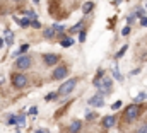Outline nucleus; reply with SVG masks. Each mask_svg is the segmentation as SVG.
<instances>
[{
	"label": "nucleus",
	"mask_w": 147,
	"mask_h": 133,
	"mask_svg": "<svg viewBox=\"0 0 147 133\" xmlns=\"http://www.w3.org/2000/svg\"><path fill=\"white\" fill-rule=\"evenodd\" d=\"M7 123H9V125H10V126H14V125H17V116H10V118H9V121H7Z\"/></svg>",
	"instance_id": "4be33fe9"
},
{
	"label": "nucleus",
	"mask_w": 147,
	"mask_h": 133,
	"mask_svg": "<svg viewBox=\"0 0 147 133\" xmlns=\"http://www.w3.org/2000/svg\"><path fill=\"white\" fill-rule=\"evenodd\" d=\"M134 19H135V14H130V15L127 17V22H128V24H132V22H134Z\"/></svg>",
	"instance_id": "a878e982"
},
{
	"label": "nucleus",
	"mask_w": 147,
	"mask_h": 133,
	"mask_svg": "<svg viewBox=\"0 0 147 133\" xmlns=\"http://www.w3.org/2000/svg\"><path fill=\"white\" fill-rule=\"evenodd\" d=\"M79 29L82 31V22H77V24L74 26L72 29H70V33H79Z\"/></svg>",
	"instance_id": "6ab92c4d"
},
{
	"label": "nucleus",
	"mask_w": 147,
	"mask_h": 133,
	"mask_svg": "<svg viewBox=\"0 0 147 133\" xmlns=\"http://www.w3.org/2000/svg\"><path fill=\"white\" fill-rule=\"evenodd\" d=\"M115 121H116L115 116H105L103 118V126L105 128H111V126H115Z\"/></svg>",
	"instance_id": "6e6552de"
},
{
	"label": "nucleus",
	"mask_w": 147,
	"mask_h": 133,
	"mask_svg": "<svg viewBox=\"0 0 147 133\" xmlns=\"http://www.w3.org/2000/svg\"><path fill=\"white\" fill-rule=\"evenodd\" d=\"M80 126H82V123H80L79 120L72 121V125H70V133H77L79 130H80Z\"/></svg>",
	"instance_id": "1a4fd4ad"
},
{
	"label": "nucleus",
	"mask_w": 147,
	"mask_h": 133,
	"mask_svg": "<svg viewBox=\"0 0 147 133\" xmlns=\"http://www.w3.org/2000/svg\"><path fill=\"white\" fill-rule=\"evenodd\" d=\"M29 66H31V58H29L28 55H22V56H19V58L16 60V68L26 70V68H29Z\"/></svg>",
	"instance_id": "20e7f679"
},
{
	"label": "nucleus",
	"mask_w": 147,
	"mask_h": 133,
	"mask_svg": "<svg viewBox=\"0 0 147 133\" xmlns=\"http://www.w3.org/2000/svg\"><path fill=\"white\" fill-rule=\"evenodd\" d=\"M43 36H45V38H48V39H50V38H53V36H55V28H48V29H45Z\"/></svg>",
	"instance_id": "f8f14e48"
},
{
	"label": "nucleus",
	"mask_w": 147,
	"mask_h": 133,
	"mask_svg": "<svg viewBox=\"0 0 147 133\" xmlns=\"http://www.w3.org/2000/svg\"><path fill=\"white\" fill-rule=\"evenodd\" d=\"M92 7H94V2H86V3L82 5V12H84V14H89V12L92 10Z\"/></svg>",
	"instance_id": "9d476101"
},
{
	"label": "nucleus",
	"mask_w": 147,
	"mask_h": 133,
	"mask_svg": "<svg viewBox=\"0 0 147 133\" xmlns=\"http://www.w3.org/2000/svg\"><path fill=\"white\" fill-rule=\"evenodd\" d=\"M118 2H121V0H115V3H118Z\"/></svg>",
	"instance_id": "72a5a7b5"
},
{
	"label": "nucleus",
	"mask_w": 147,
	"mask_h": 133,
	"mask_svg": "<svg viewBox=\"0 0 147 133\" xmlns=\"http://www.w3.org/2000/svg\"><path fill=\"white\" fill-rule=\"evenodd\" d=\"M144 99H147V94L146 92H140V94L135 97V102H140V101H144Z\"/></svg>",
	"instance_id": "412c9836"
},
{
	"label": "nucleus",
	"mask_w": 147,
	"mask_h": 133,
	"mask_svg": "<svg viewBox=\"0 0 147 133\" xmlns=\"http://www.w3.org/2000/svg\"><path fill=\"white\" fill-rule=\"evenodd\" d=\"M17 125L19 126H26V120H24V116L21 114V116H17Z\"/></svg>",
	"instance_id": "aec40b11"
},
{
	"label": "nucleus",
	"mask_w": 147,
	"mask_h": 133,
	"mask_svg": "<svg viewBox=\"0 0 147 133\" xmlns=\"http://www.w3.org/2000/svg\"><path fill=\"white\" fill-rule=\"evenodd\" d=\"M79 41H80V43H82V41H86V33H84V31L79 34Z\"/></svg>",
	"instance_id": "cd10ccee"
},
{
	"label": "nucleus",
	"mask_w": 147,
	"mask_h": 133,
	"mask_svg": "<svg viewBox=\"0 0 147 133\" xmlns=\"http://www.w3.org/2000/svg\"><path fill=\"white\" fill-rule=\"evenodd\" d=\"M121 34H123V36H128V34H130V26L123 28V31H121Z\"/></svg>",
	"instance_id": "393cba45"
},
{
	"label": "nucleus",
	"mask_w": 147,
	"mask_h": 133,
	"mask_svg": "<svg viewBox=\"0 0 147 133\" xmlns=\"http://www.w3.org/2000/svg\"><path fill=\"white\" fill-rule=\"evenodd\" d=\"M31 26H33V28H36V29H39V28H41V24H39L38 21H33V22H31Z\"/></svg>",
	"instance_id": "c85d7f7f"
},
{
	"label": "nucleus",
	"mask_w": 147,
	"mask_h": 133,
	"mask_svg": "<svg viewBox=\"0 0 147 133\" xmlns=\"http://www.w3.org/2000/svg\"><path fill=\"white\" fill-rule=\"evenodd\" d=\"M67 73H69V68H67L65 65H62V66H58V68H55L51 79H53V80H60V79H65Z\"/></svg>",
	"instance_id": "39448f33"
},
{
	"label": "nucleus",
	"mask_w": 147,
	"mask_h": 133,
	"mask_svg": "<svg viewBox=\"0 0 147 133\" xmlns=\"http://www.w3.org/2000/svg\"><path fill=\"white\" fill-rule=\"evenodd\" d=\"M75 85H77V79H69L67 82H63V84L60 85V89H58V94H63V96L70 94L74 89H75Z\"/></svg>",
	"instance_id": "f03ea898"
},
{
	"label": "nucleus",
	"mask_w": 147,
	"mask_h": 133,
	"mask_svg": "<svg viewBox=\"0 0 147 133\" xmlns=\"http://www.w3.org/2000/svg\"><path fill=\"white\" fill-rule=\"evenodd\" d=\"M28 50H29V44H22L21 50H19V53H24V51H28Z\"/></svg>",
	"instance_id": "bb28decb"
},
{
	"label": "nucleus",
	"mask_w": 147,
	"mask_h": 133,
	"mask_svg": "<svg viewBox=\"0 0 147 133\" xmlns=\"http://www.w3.org/2000/svg\"><path fill=\"white\" fill-rule=\"evenodd\" d=\"M14 21L19 24V26H22V28H28L31 22H29V19H19V17H14Z\"/></svg>",
	"instance_id": "9b49d317"
},
{
	"label": "nucleus",
	"mask_w": 147,
	"mask_h": 133,
	"mask_svg": "<svg viewBox=\"0 0 147 133\" xmlns=\"http://www.w3.org/2000/svg\"><path fill=\"white\" fill-rule=\"evenodd\" d=\"M89 104L94 106V107H101V106H105V99H103L101 94H98V96H94V97L89 99Z\"/></svg>",
	"instance_id": "0eeeda50"
},
{
	"label": "nucleus",
	"mask_w": 147,
	"mask_h": 133,
	"mask_svg": "<svg viewBox=\"0 0 147 133\" xmlns=\"http://www.w3.org/2000/svg\"><path fill=\"white\" fill-rule=\"evenodd\" d=\"M127 48H128V44H125V46H121V50H120V51L116 53V56H115V58H121V56H123V53L127 51Z\"/></svg>",
	"instance_id": "f3484780"
},
{
	"label": "nucleus",
	"mask_w": 147,
	"mask_h": 133,
	"mask_svg": "<svg viewBox=\"0 0 147 133\" xmlns=\"http://www.w3.org/2000/svg\"><path fill=\"white\" fill-rule=\"evenodd\" d=\"M33 2H34V3H39V0H33Z\"/></svg>",
	"instance_id": "473e14b6"
},
{
	"label": "nucleus",
	"mask_w": 147,
	"mask_h": 133,
	"mask_svg": "<svg viewBox=\"0 0 147 133\" xmlns=\"http://www.w3.org/2000/svg\"><path fill=\"white\" fill-rule=\"evenodd\" d=\"M26 15H29V19H33V21H36V14H34L33 10H26Z\"/></svg>",
	"instance_id": "5701e85b"
},
{
	"label": "nucleus",
	"mask_w": 147,
	"mask_h": 133,
	"mask_svg": "<svg viewBox=\"0 0 147 133\" xmlns=\"http://www.w3.org/2000/svg\"><path fill=\"white\" fill-rule=\"evenodd\" d=\"M111 107H113V109H118V107H121V102H120V101H116V102H115Z\"/></svg>",
	"instance_id": "c756f323"
},
{
	"label": "nucleus",
	"mask_w": 147,
	"mask_h": 133,
	"mask_svg": "<svg viewBox=\"0 0 147 133\" xmlns=\"http://www.w3.org/2000/svg\"><path fill=\"white\" fill-rule=\"evenodd\" d=\"M113 77H115V79H116V80H120V82H121V80H123V77H121V73H120V72H118V68H116V66H115V68H113Z\"/></svg>",
	"instance_id": "2eb2a0df"
},
{
	"label": "nucleus",
	"mask_w": 147,
	"mask_h": 133,
	"mask_svg": "<svg viewBox=\"0 0 147 133\" xmlns=\"http://www.w3.org/2000/svg\"><path fill=\"white\" fill-rule=\"evenodd\" d=\"M12 85H14L16 89H24V87L28 85L26 75H22V73H14V75H12Z\"/></svg>",
	"instance_id": "7ed1b4c3"
},
{
	"label": "nucleus",
	"mask_w": 147,
	"mask_h": 133,
	"mask_svg": "<svg viewBox=\"0 0 147 133\" xmlns=\"http://www.w3.org/2000/svg\"><path fill=\"white\" fill-rule=\"evenodd\" d=\"M14 2H21V0H14Z\"/></svg>",
	"instance_id": "f704fd0d"
},
{
	"label": "nucleus",
	"mask_w": 147,
	"mask_h": 133,
	"mask_svg": "<svg viewBox=\"0 0 147 133\" xmlns=\"http://www.w3.org/2000/svg\"><path fill=\"white\" fill-rule=\"evenodd\" d=\"M146 7H147V3H146Z\"/></svg>",
	"instance_id": "c9c22d12"
},
{
	"label": "nucleus",
	"mask_w": 147,
	"mask_h": 133,
	"mask_svg": "<svg viewBox=\"0 0 147 133\" xmlns=\"http://www.w3.org/2000/svg\"><path fill=\"white\" fill-rule=\"evenodd\" d=\"M140 113H142V107H140L139 104H130V106L125 109V113H123V120H125L127 123H132V121H135V120L140 116Z\"/></svg>",
	"instance_id": "f257e3e1"
},
{
	"label": "nucleus",
	"mask_w": 147,
	"mask_h": 133,
	"mask_svg": "<svg viewBox=\"0 0 147 133\" xmlns=\"http://www.w3.org/2000/svg\"><path fill=\"white\" fill-rule=\"evenodd\" d=\"M12 41H14V36L10 34L9 29H7V31H5V43H7V44H12Z\"/></svg>",
	"instance_id": "4468645a"
},
{
	"label": "nucleus",
	"mask_w": 147,
	"mask_h": 133,
	"mask_svg": "<svg viewBox=\"0 0 147 133\" xmlns=\"http://www.w3.org/2000/svg\"><path fill=\"white\" fill-rule=\"evenodd\" d=\"M72 43H74L72 38H65V39H62V43H60V44H62L63 48H69V46H72Z\"/></svg>",
	"instance_id": "ddd939ff"
},
{
	"label": "nucleus",
	"mask_w": 147,
	"mask_h": 133,
	"mask_svg": "<svg viewBox=\"0 0 147 133\" xmlns=\"http://www.w3.org/2000/svg\"><path fill=\"white\" fill-rule=\"evenodd\" d=\"M58 60H60V56L58 55H51V53H48V55H45L43 56V62L46 63V65H55V63H58Z\"/></svg>",
	"instance_id": "423d86ee"
},
{
	"label": "nucleus",
	"mask_w": 147,
	"mask_h": 133,
	"mask_svg": "<svg viewBox=\"0 0 147 133\" xmlns=\"http://www.w3.org/2000/svg\"><path fill=\"white\" fill-rule=\"evenodd\" d=\"M57 97H58V92H50V94L45 97V101H57Z\"/></svg>",
	"instance_id": "dca6fc26"
},
{
	"label": "nucleus",
	"mask_w": 147,
	"mask_h": 133,
	"mask_svg": "<svg viewBox=\"0 0 147 133\" xmlns=\"http://www.w3.org/2000/svg\"><path fill=\"white\" fill-rule=\"evenodd\" d=\"M140 24H142V26L146 28V26H147V17H144V19H140Z\"/></svg>",
	"instance_id": "7c9ffc66"
},
{
	"label": "nucleus",
	"mask_w": 147,
	"mask_h": 133,
	"mask_svg": "<svg viewBox=\"0 0 147 133\" xmlns=\"http://www.w3.org/2000/svg\"><path fill=\"white\" fill-rule=\"evenodd\" d=\"M29 114H31V116H36V114H38V107H36V106H33V107L29 109Z\"/></svg>",
	"instance_id": "b1692460"
},
{
	"label": "nucleus",
	"mask_w": 147,
	"mask_h": 133,
	"mask_svg": "<svg viewBox=\"0 0 147 133\" xmlns=\"http://www.w3.org/2000/svg\"><path fill=\"white\" fill-rule=\"evenodd\" d=\"M2 46H3V39L0 38V48H2Z\"/></svg>",
	"instance_id": "2f4dec72"
},
{
	"label": "nucleus",
	"mask_w": 147,
	"mask_h": 133,
	"mask_svg": "<svg viewBox=\"0 0 147 133\" xmlns=\"http://www.w3.org/2000/svg\"><path fill=\"white\" fill-rule=\"evenodd\" d=\"M135 133H147V123H144V125H140L137 130H135Z\"/></svg>",
	"instance_id": "a211bd4d"
}]
</instances>
